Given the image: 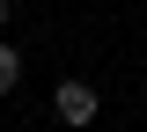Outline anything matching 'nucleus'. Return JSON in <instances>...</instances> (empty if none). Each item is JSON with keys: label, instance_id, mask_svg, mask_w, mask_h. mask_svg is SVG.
<instances>
[{"label": "nucleus", "instance_id": "nucleus-3", "mask_svg": "<svg viewBox=\"0 0 147 132\" xmlns=\"http://www.w3.org/2000/svg\"><path fill=\"white\" fill-rule=\"evenodd\" d=\"M7 7H15V0H0V22H7Z\"/></svg>", "mask_w": 147, "mask_h": 132}, {"label": "nucleus", "instance_id": "nucleus-2", "mask_svg": "<svg viewBox=\"0 0 147 132\" xmlns=\"http://www.w3.org/2000/svg\"><path fill=\"white\" fill-rule=\"evenodd\" d=\"M15 74H22V52H15V44H0V95L15 88Z\"/></svg>", "mask_w": 147, "mask_h": 132}, {"label": "nucleus", "instance_id": "nucleus-1", "mask_svg": "<svg viewBox=\"0 0 147 132\" xmlns=\"http://www.w3.org/2000/svg\"><path fill=\"white\" fill-rule=\"evenodd\" d=\"M52 117H59V125H96V88H88V81H59Z\"/></svg>", "mask_w": 147, "mask_h": 132}]
</instances>
